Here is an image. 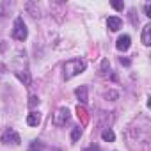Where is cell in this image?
<instances>
[{
  "label": "cell",
  "mask_w": 151,
  "mask_h": 151,
  "mask_svg": "<svg viewBox=\"0 0 151 151\" xmlns=\"http://www.w3.org/2000/svg\"><path fill=\"white\" fill-rule=\"evenodd\" d=\"M53 151H60V149H53Z\"/></svg>",
  "instance_id": "cell-18"
},
{
  "label": "cell",
  "mask_w": 151,
  "mask_h": 151,
  "mask_svg": "<svg viewBox=\"0 0 151 151\" xmlns=\"http://www.w3.org/2000/svg\"><path fill=\"white\" fill-rule=\"evenodd\" d=\"M2 142H4V144H9V142H11V144H16V146H18V144L22 142V139H20V135H18L13 128H7V130L2 133Z\"/></svg>",
  "instance_id": "cell-4"
},
{
  "label": "cell",
  "mask_w": 151,
  "mask_h": 151,
  "mask_svg": "<svg viewBox=\"0 0 151 151\" xmlns=\"http://www.w3.org/2000/svg\"><path fill=\"white\" fill-rule=\"evenodd\" d=\"M144 11H146V16L151 18V4H146V6H144Z\"/></svg>",
  "instance_id": "cell-13"
},
{
  "label": "cell",
  "mask_w": 151,
  "mask_h": 151,
  "mask_svg": "<svg viewBox=\"0 0 151 151\" xmlns=\"http://www.w3.org/2000/svg\"><path fill=\"white\" fill-rule=\"evenodd\" d=\"M112 7L117 9V11H123V9H124V4H123V2H117V0H116V2H112Z\"/></svg>",
  "instance_id": "cell-12"
},
{
  "label": "cell",
  "mask_w": 151,
  "mask_h": 151,
  "mask_svg": "<svg viewBox=\"0 0 151 151\" xmlns=\"http://www.w3.org/2000/svg\"><path fill=\"white\" fill-rule=\"evenodd\" d=\"M87 68V62L84 59H71L64 64V78L66 80H71L73 77H77V75L84 73Z\"/></svg>",
  "instance_id": "cell-1"
},
{
  "label": "cell",
  "mask_w": 151,
  "mask_h": 151,
  "mask_svg": "<svg viewBox=\"0 0 151 151\" xmlns=\"http://www.w3.org/2000/svg\"><path fill=\"white\" fill-rule=\"evenodd\" d=\"M142 45H146V46L151 45V25H146L142 29Z\"/></svg>",
  "instance_id": "cell-8"
},
{
  "label": "cell",
  "mask_w": 151,
  "mask_h": 151,
  "mask_svg": "<svg viewBox=\"0 0 151 151\" xmlns=\"http://www.w3.org/2000/svg\"><path fill=\"white\" fill-rule=\"evenodd\" d=\"M101 139H103V140H107V142H114L116 135H114V132H112L110 128H107V130H103V132H101Z\"/></svg>",
  "instance_id": "cell-10"
},
{
  "label": "cell",
  "mask_w": 151,
  "mask_h": 151,
  "mask_svg": "<svg viewBox=\"0 0 151 151\" xmlns=\"http://www.w3.org/2000/svg\"><path fill=\"white\" fill-rule=\"evenodd\" d=\"M29 151H36V149H29Z\"/></svg>",
  "instance_id": "cell-17"
},
{
  "label": "cell",
  "mask_w": 151,
  "mask_h": 151,
  "mask_svg": "<svg viewBox=\"0 0 151 151\" xmlns=\"http://www.w3.org/2000/svg\"><path fill=\"white\" fill-rule=\"evenodd\" d=\"M130 43H132V39H130V36H121L119 39H117V43H116V46H117V50L119 52H126L128 48H130Z\"/></svg>",
  "instance_id": "cell-5"
},
{
  "label": "cell",
  "mask_w": 151,
  "mask_h": 151,
  "mask_svg": "<svg viewBox=\"0 0 151 151\" xmlns=\"http://www.w3.org/2000/svg\"><path fill=\"white\" fill-rule=\"evenodd\" d=\"M86 151H100V147H96V146H91L89 149H86Z\"/></svg>",
  "instance_id": "cell-16"
},
{
  "label": "cell",
  "mask_w": 151,
  "mask_h": 151,
  "mask_svg": "<svg viewBox=\"0 0 151 151\" xmlns=\"http://www.w3.org/2000/svg\"><path fill=\"white\" fill-rule=\"evenodd\" d=\"M121 64H124V66H130V60H128V59H123V57H121Z\"/></svg>",
  "instance_id": "cell-15"
},
{
  "label": "cell",
  "mask_w": 151,
  "mask_h": 151,
  "mask_svg": "<svg viewBox=\"0 0 151 151\" xmlns=\"http://www.w3.org/2000/svg\"><path fill=\"white\" fill-rule=\"evenodd\" d=\"M80 137H82V128H80V126H75L73 132H71V140H73V142H77Z\"/></svg>",
  "instance_id": "cell-11"
},
{
  "label": "cell",
  "mask_w": 151,
  "mask_h": 151,
  "mask_svg": "<svg viewBox=\"0 0 151 151\" xmlns=\"http://www.w3.org/2000/svg\"><path fill=\"white\" fill-rule=\"evenodd\" d=\"M36 103H39V100H37V96H32V98H30V101H29V105H30V107H34Z\"/></svg>",
  "instance_id": "cell-14"
},
{
  "label": "cell",
  "mask_w": 151,
  "mask_h": 151,
  "mask_svg": "<svg viewBox=\"0 0 151 151\" xmlns=\"http://www.w3.org/2000/svg\"><path fill=\"white\" fill-rule=\"evenodd\" d=\"M13 37H14V39H18V41H25V39H27V27H25V22H23V18H20V16L14 20Z\"/></svg>",
  "instance_id": "cell-3"
},
{
  "label": "cell",
  "mask_w": 151,
  "mask_h": 151,
  "mask_svg": "<svg viewBox=\"0 0 151 151\" xmlns=\"http://www.w3.org/2000/svg\"><path fill=\"white\" fill-rule=\"evenodd\" d=\"M69 117H71L69 109L60 107V109H57V110H55V114H53V117H52V123H53L55 126H64V124L69 121Z\"/></svg>",
  "instance_id": "cell-2"
},
{
  "label": "cell",
  "mask_w": 151,
  "mask_h": 151,
  "mask_svg": "<svg viewBox=\"0 0 151 151\" xmlns=\"http://www.w3.org/2000/svg\"><path fill=\"white\" fill-rule=\"evenodd\" d=\"M75 94H77V98H78L82 103H86V101H87V87H84V86H82V87H78L77 91H75Z\"/></svg>",
  "instance_id": "cell-9"
},
{
  "label": "cell",
  "mask_w": 151,
  "mask_h": 151,
  "mask_svg": "<svg viewBox=\"0 0 151 151\" xmlns=\"http://www.w3.org/2000/svg\"><path fill=\"white\" fill-rule=\"evenodd\" d=\"M107 27H109L112 32L119 30V29H121V18H117V16H109V20H107Z\"/></svg>",
  "instance_id": "cell-6"
},
{
  "label": "cell",
  "mask_w": 151,
  "mask_h": 151,
  "mask_svg": "<svg viewBox=\"0 0 151 151\" xmlns=\"http://www.w3.org/2000/svg\"><path fill=\"white\" fill-rule=\"evenodd\" d=\"M39 123H41L39 112H30V114L27 116V124H29V126H37Z\"/></svg>",
  "instance_id": "cell-7"
}]
</instances>
